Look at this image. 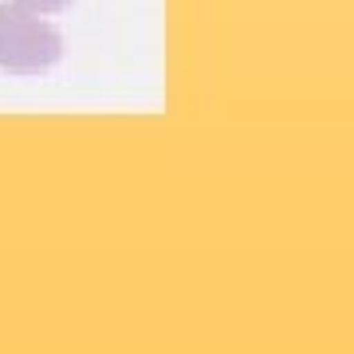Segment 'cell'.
Here are the masks:
<instances>
[{"label":"cell","instance_id":"obj_2","mask_svg":"<svg viewBox=\"0 0 354 354\" xmlns=\"http://www.w3.org/2000/svg\"><path fill=\"white\" fill-rule=\"evenodd\" d=\"M12 4L28 8V12H39V16H55V12H67L75 0H12Z\"/></svg>","mask_w":354,"mask_h":354},{"label":"cell","instance_id":"obj_1","mask_svg":"<svg viewBox=\"0 0 354 354\" xmlns=\"http://www.w3.org/2000/svg\"><path fill=\"white\" fill-rule=\"evenodd\" d=\"M64 59L59 28L39 12H28L12 0H0V71L39 75Z\"/></svg>","mask_w":354,"mask_h":354}]
</instances>
